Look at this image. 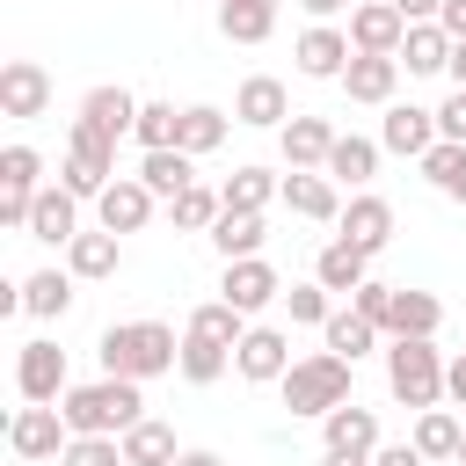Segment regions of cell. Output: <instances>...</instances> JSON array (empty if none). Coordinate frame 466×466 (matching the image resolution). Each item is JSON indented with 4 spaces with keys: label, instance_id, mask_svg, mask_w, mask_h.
Returning a JSON list of instances; mask_svg holds the SVG:
<instances>
[{
    "label": "cell",
    "instance_id": "obj_1",
    "mask_svg": "<svg viewBox=\"0 0 466 466\" xmlns=\"http://www.w3.org/2000/svg\"><path fill=\"white\" fill-rule=\"evenodd\" d=\"M58 408H66L73 437H124L131 422H146V393H138V379H109V371H102L95 386H66Z\"/></svg>",
    "mask_w": 466,
    "mask_h": 466
},
{
    "label": "cell",
    "instance_id": "obj_2",
    "mask_svg": "<svg viewBox=\"0 0 466 466\" xmlns=\"http://www.w3.org/2000/svg\"><path fill=\"white\" fill-rule=\"evenodd\" d=\"M182 364V342H175V328L167 320H116L109 335H102V371L109 379H160V371H175Z\"/></svg>",
    "mask_w": 466,
    "mask_h": 466
},
{
    "label": "cell",
    "instance_id": "obj_3",
    "mask_svg": "<svg viewBox=\"0 0 466 466\" xmlns=\"http://www.w3.org/2000/svg\"><path fill=\"white\" fill-rule=\"evenodd\" d=\"M386 386H393V400H408L415 415L437 408V400H444V357H437V342H430V335H393V350H386Z\"/></svg>",
    "mask_w": 466,
    "mask_h": 466
},
{
    "label": "cell",
    "instance_id": "obj_4",
    "mask_svg": "<svg viewBox=\"0 0 466 466\" xmlns=\"http://www.w3.org/2000/svg\"><path fill=\"white\" fill-rule=\"evenodd\" d=\"M277 393H284V408H291V415H328V408H342V400H350V357H335V350L299 357V364L277 379Z\"/></svg>",
    "mask_w": 466,
    "mask_h": 466
},
{
    "label": "cell",
    "instance_id": "obj_5",
    "mask_svg": "<svg viewBox=\"0 0 466 466\" xmlns=\"http://www.w3.org/2000/svg\"><path fill=\"white\" fill-rule=\"evenodd\" d=\"M66 189L73 197H102L109 182H116V138H102V131H87L80 116H73V131H66Z\"/></svg>",
    "mask_w": 466,
    "mask_h": 466
},
{
    "label": "cell",
    "instance_id": "obj_6",
    "mask_svg": "<svg viewBox=\"0 0 466 466\" xmlns=\"http://www.w3.org/2000/svg\"><path fill=\"white\" fill-rule=\"evenodd\" d=\"M66 444H73V422H66L58 400H29V408H15V422H7V451H15V459H58Z\"/></svg>",
    "mask_w": 466,
    "mask_h": 466
},
{
    "label": "cell",
    "instance_id": "obj_7",
    "mask_svg": "<svg viewBox=\"0 0 466 466\" xmlns=\"http://www.w3.org/2000/svg\"><path fill=\"white\" fill-rule=\"evenodd\" d=\"M36 175H44V153H36V146H7V153H0V226H22V233H29V204H36V189H44Z\"/></svg>",
    "mask_w": 466,
    "mask_h": 466
},
{
    "label": "cell",
    "instance_id": "obj_8",
    "mask_svg": "<svg viewBox=\"0 0 466 466\" xmlns=\"http://www.w3.org/2000/svg\"><path fill=\"white\" fill-rule=\"evenodd\" d=\"M44 109H51V73H44L36 58H7V66H0V116L29 124V116H44Z\"/></svg>",
    "mask_w": 466,
    "mask_h": 466
},
{
    "label": "cell",
    "instance_id": "obj_9",
    "mask_svg": "<svg viewBox=\"0 0 466 466\" xmlns=\"http://www.w3.org/2000/svg\"><path fill=\"white\" fill-rule=\"evenodd\" d=\"M400 36H408V15H400L393 0H357V7H350V44H357V51L400 58Z\"/></svg>",
    "mask_w": 466,
    "mask_h": 466
},
{
    "label": "cell",
    "instance_id": "obj_10",
    "mask_svg": "<svg viewBox=\"0 0 466 466\" xmlns=\"http://www.w3.org/2000/svg\"><path fill=\"white\" fill-rule=\"evenodd\" d=\"M233 371H240L248 386H277V379L291 371V342H284L277 328H248L240 350H233Z\"/></svg>",
    "mask_w": 466,
    "mask_h": 466
},
{
    "label": "cell",
    "instance_id": "obj_11",
    "mask_svg": "<svg viewBox=\"0 0 466 466\" xmlns=\"http://www.w3.org/2000/svg\"><path fill=\"white\" fill-rule=\"evenodd\" d=\"M379 146L400 153V160H422L437 146V109H415V102H393L386 124H379Z\"/></svg>",
    "mask_w": 466,
    "mask_h": 466
},
{
    "label": "cell",
    "instance_id": "obj_12",
    "mask_svg": "<svg viewBox=\"0 0 466 466\" xmlns=\"http://www.w3.org/2000/svg\"><path fill=\"white\" fill-rule=\"evenodd\" d=\"M15 386H22V400H58L66 393V350L58 342H22Z\"/></svg>",
    "mask_w": 466,
    "mask_h": 466
},
{
    "label": "cell",
    "instance_id": "obj_13",
    "mask_svg": "<svg viewBox=\"0 0 466 466\" xmlns=\"http://www.w3.org/2000/svg\"><path fill=\"white\" fill-rule=\"evenodd\" d=\"M357 58V44H350V29H328V22H313L306 36H299V73L306 80H342V66Z\"/></svg>",
    "mask_w": 466,
    "mask_h": 466
},
{
    "label": "cell",
    "instance_id": "obj_14",
    "mask_svg": "<svg viewBox=\"0 0 466 466\" xmlns=\"http://www.w3.org/2000/svg\"><path fill=\"white\" fill-rule=\"evenodd\" d=\"M95 218H102L109 233H138V226L153 218V189H146L138 175H116V182L95 197Z\"/></svg>",
    "mask_w": 466,
    "mask_h": 466
},
{
    "label": "cell",
    "instance_id": "obj_15",
    "mask_svg": "<svg viewBox=\"0 0 466 466\" xmlns=\"http://www.w3.org/2000/svg\"><path fill=\"white\" fill-rule=\"evenodd\" d=\"M73 233H80V197L58 182V189H36V204H29V240H51V248H73Z\"/></svg>",
    "mask_w": 466,
    "mask_h": 466
},
{
    "label": "cell",
    "instance_id": "obj_16",
    "mask_svg": "<svg viewBox=\"0 0 466 466\" xmlns=\"http://www.w3.org/2000/svg\"><path fill=\"white\" fill-rule=\"evenodd\" d=\"M218 299H233L240 313H262L269 299H284V284H277V269H269L262 255H240V262H226V284H218Z\"/></svg>",
    "mask_w": 466,
    "mask_h": 466
},
{
    "label": "cell",
    "instance_id": "obj_17",
    "mask_svg": "<svg viewBox=\"0 0 466 466\" xmlns=\"http://www.w3.org/2000/svg\"><path fill=\"white\" fill-rule=\"evenodd\" d=\"M233 116H240V124H255V131H284V116H291V102H284V80H269V73H248V80H240V95H233Z\"/></svg>",
    "mask_w": 466,
    "mask_h": 466
},
{
    "label": "cell",
    "instance_id": "obj_18",
    "mask_svg": "<svg viewBox=\"0 0 466 466\" xmlns=\"http://www.w3.org/2000/svg\"><path fill=\"white\" fill-rule=\"evenodd\" d=\"M284 204H291L299 218H313V226L342 218V204H335V175H328V167H291V175H284Z\"/></svg>",
    "mask_w": 466,
    "mask_h": 466
},
{
    "label": "cell",
    "instance_id": "obj_19",
    "mask_svg": "<svg viewBox=\"0 0 466 466\" xmlns=\"http://www.w3.org/2000/svg\"><path fill=\"white\" fill-rule=\"evenodd\" d=\"M342 87H350V102H393V87H400V58L357 51V58L342 66Z\"/></svg>",
    "mask_w": 466,
    "mask_h": 466
},
{
    "label": "cell",
    "instance_id": "obj_20",
    "mask_svg": "<svg viewBox=\"0 0 466 466\" xmlns=\"http://www.w3.org/2000/svg\"><path fill=\"white\" fill-rule=\"evenodd\" d=\"M80 124H87V131H102V138H124V131L138 124L131 87H87V95H80Z\"/></svg>",
    "mask_w": 466,
    "mask_h": 466
},
{
    "label": "cell",
    "instance_id": "obj_21",
    "mask_svg": "<svg viewBox=\"0 0 466 466\" xmlns=\"http://www.w3.org/2000/svg\"><path fill=\"white\" fill-rule=\"evenodd\" d=\"M277 138H284V160H291V167H328V153H335L342 131H335L328 116H291Z\"/></svg>",
    "mask_w": 466,
    "mask_h": 466
},
{
    "label": "cell",
    "instance_id": "obj_22",
    "mask_svg": "<svg viewBox=\"0 0 466 466\" xmlns=\"http://www.w3.org/2000/svg\"><path fill=\"white\" fill-rule=\"evenodd\" d=\"M138 182H146L153 197H182V189L197 182V153H182V146H153V153L138 160Z\"/></svg>",
    "mask_w": 466,
    "mask_h": 466
},
{
    "label": "cell",
    "instance_id": "obj_23",
    "mask_svg": "<svg viewBox=\"0 0 466 466\" xmlns=\"http://www.w3.org/2000/svg\"><path fill=\"white\" fill-rule=\"evenodd\" d=\"M342 240H357V248H371V255H379V248L393 240V204H386V197H371V189H364V197H350V211H342Z\"/></svg>",
    "mask_w": 466,
    "mask_h": 466
},
{
    "label": "cell",
    "instance_id": "obj_24",
    "mask_svg": "<svg viewBox=\"0 0 466 466\" xmlns=\"http://www.w3.org/2000/svg\"><path fill=\"white\" fill-rule=\"evenodd\" d=\"M313 277H320L328 291H357V284L371 277V248H357V240H342V233H335V240L320 248V262H313Z\"/></svg>",
    "mask_w": 466,
    "mask_h": 466
},
{
    "label": "cell",
    "instance_id": "obj_25",
    "mask_svg": "<svg viewBox=\"0 0 466 466\" xmlns=\"http://www.w3.org/2000/svg\"><path fill=\"white\" fill-rule=\"evenodd\" d=\"M437 320H444V306H437L430 291H408V284H393V306H386L379 335H437Z\"/></svg>",
    "mask_w": 466,
    "mask_h": 466
},
{
    "label": "cell",
    "instance_id": "obj_26",
    "mask_svg": "<svg viewBox=\"0 0 466 466\" xmlns=\"http://www.w3.org/2000/svg\"><path fill=\"white\" fill-rule=\"evenodd\" d=\"M320 430H328V451H379V415H371V408H357V400L328 408V415H320Z\"/></svg>",
    "mask_w": 466,
    "mask_h": 466
},
{
    "label": "cell",
    "instance_id": "obj_27",
    "mask_svg": "<svg viewBox=\"0 0 466 466\" xmlns=\"http://www.w3.org/2000/svg\"><path fill=\"white\" fill-rule=\"evenodd\" d=\"M277 29V7L269 0H218V36L226 44H262Z\"/></svg>",
    "mask_w": 466,
    "mask_h": 466
},
{
    "label": "cell",
    "instance_id": "obj_28",
    "mask_svg": "<svg viewBox=\"0 0 466 466\" xmlns=\"http://www.w3.org/2000/svg\"><path fill=\"white\" fill-rule=\"evenodd\" d=\"M400 66H408V73H444V66H451V36H444V22H408V36H400Z\"/></svg>",
    "mask_w": 466,
    "mask_h": 466
},
{
    "label": "cell",
    "instance_id": "obj_29",
    "mask_svg": "<svg viewBox=\"0 0 466 466\" xmlns=\"http://www.w3.org/2000/svg\"><path fill=\"white\" fill-rule=\"evenodd\" d=\"M116 262H124V248H116L109 226L102 233H73V248H66V269L73 277H116Z\"/></svg>",
    "mask_w": 466,
    "mask_h": 466
},
{
    "label": "cell",
    "instance_id": "obj_30",
    "mask_svg": "<svg viewBox=\"0 0 466 466\" xmlns=\"http://www.w3.org/2000/svg\"><path fill=\"white\" fill-rule=\"evenodd\" d=\"M175 459H182V451H175V430H167V422L146 415V422L124 430V466H175Z\"/></svg>",
    "mask_w": 466,
    "mask_h": 466
},
{
    "label": "cell",
    "instance_id": "obj_31",
    "mask_svg": "<svg viewBox=\"0 0 466 466\" xmlns=\"http://www.w3.org/2000/svg\"><path fill=\"white\" fill-rule=\"evenodd\" d=\"M211 248H218L226 262H240V255H262V211H218V226H211Z\"/></svg>",
    "mask_w": 466,
    "mask_h": 466
},
{
    "label": "cell",
    "instance_id": "obj_32",
    "mask_svg": "<svg viewBox=\"0 0 466 466\" xmlns=\"http://www.w3.org/2000/svg\"><path fill=\"white\" fill-rule=\"evenodd\" d=\"M66 306H73V277H66V269H36V277H22V313L58 320Z\"/></svg>",
    "mask_w": 466,
    "mask_h": 466
},
{
    "label": "cell",
    "instance_id": "obj_33",
    "mask_svg": "<svg viewBox=\"0 0 466 466\" xmlns=\"http://www.w3.org/2000/svg\"><path fill=\"white\" fill-rule=\"evenodd\" d=\"M226 364H233V350H226V342H211V335H189V328H182V364H175V371H182L189 386L226 379Z\"/></svg>",
    "mask_w": 466,
    "mask_h": 466
},
{
    "label": "cell",
    "instance_id": "obj_34",
    "mask_svg": "<svg viewBox=\"0 0 466 466\" xmlns=\"http://www.w3.org/2000/svg\"><path fill=\"white\" fill-rule=\"evenodd\" d=\"M218 197H226V211H262L269 197H284V182H277L269 167H233Z\"/></svg>",
    "mask_w": 466,
    "mask_h": 466
},
{
    "label": "cell",
    "instance_id": "obj_35",
    "mask_svg": "<svg viewBox=\"0 0 466 466\" xmlns=\"http://www.w3.org/2000/svg\"><path fill=\"white\" fill-rule=\"evenodd\" d=\"M371 167H379V146H371V138H357V131H342V138H335V153H328V175L357 189V182H371Z\"/></svg>",
    "mask_w": 466,
    "mask_h": 466
},
{
    "label": "cell",
    "instance_id": "obj_36",
    "mask_svg": "<svg viewBox=\"0 0 466 466\" xmlns=\"http://www.w3.org/2000/svg\"><path fill=\"white\" fill-rule=\"evenodd\" d=\"M167 211H175V226H182V233H211V226H218V211H226V197H218V189H204V182H189L182 197H167Z\"/></svg>",
    "mask_w": 466,
    "mask_h": 466
},
{
    "label": "cell",
    "instance_id": "obj_37",
    "mask_svg": "<svg viewBox=\"0 0 466 466\" xmlns=\"http://www.w3.org/2000/svg\"><path fill=\"white\" fill-rule=\"evenodd\" d=\"M320 335H328V350H335V357H350V364H357V357H364V350L379 342V328H371V320H364L357 306L328 313V328H320Z\"/></svg>",
    "mask_w": 466,
    "mask_h": 466
},
{
    "label": "cell",
    "instance_id": "obj_38",
    "mask_svg": "<svg viewBox=\"0 0 466 466\" xmlns=\"http://www.w3.org/2000/svg\"><path fill=\"white\" fill-rule=\"evenodd\" d=\"M422 175L451 197V204H466V146H451V138H437L430 153H422Z\"/></svg>",
    "mask_w": 466,
    "mask_h": 466
},
{
    "label": "cell",
    "instance_id": "obj_39",
    "mask_svg": "<svg viewBox=\"0 0 466 466\" xmlns=\"http://www.w3.org/2000/svg\"><path fill=\"white\" fill-rule=\"evenodd\" d=\"M459 437H466V430H459L444 408H422V415H415V451H422V459H459Z\"/></svg>",
    "mask_w": 466,
    "mask_h": 466
},
{
    "label": "cell",
    "instance_id": "obj_40",
    "mask_svg": "<svg viewBox=\"0 0 466 466\" xmlns=\"http://www.w3.org/2000/svg\"><path fill=\"white\" fill-rule=\"evenodd\" d=\"M218 138H226V109H211V102L182 109V131H175V146H182V153H211Z\"/></svg>",
    "mask_w": 466,
    "mask_h": 466
},
{
    "label": "cell",
    "instance_id": "obj_41",
    "mask_svg": "<svg viewBox=\"0 0 466 466\" xmlns=\"http://www.w3.org/2000/svg\"><path fill=\"white\" fill-rule=\"evenodd\" d=\"M175 131H182V109L175 102H138V124H131V138L153 153V146H175Z\"/></svg>",
    "mask_w": 466,
    "mask_h": 466
},
{
    "label": "cell",
    "instance_id": "obj_42",
    "mask_svg": "<svg viewBox=\"0 0 466 466\" xmlns=\"http://www.w3.org/2000/svg\"><path fill=\"white\" fill-rule=\"evenodd\" d=\"M284 306H291V320H299V328H328V313H335L320 277H313V284H291V291H284Z\"/></svg>",
    "mask_w": 466,
    "mask_h": 466
},
{
    "label": "cell",
    "instance_id": "obj_43",
    "mask_svg": "<svg viewBox=\"0 0 466 466\" xmlns=\"http://www.w3.org/2000/svg\"><path fill=\"white\" fill-rule=\"evenodd\" d=\"M58 466H124V437H73Z\"/></svg>",
    "mask_w": 466,
    "mask_h": 466
},
{
    "label": "cell",
    "instance_id": "obj_44",
    "mask_svg": "<svg viewBox=\"0 0 466 466\" xmlns=\"http://www.w3.org/2000/svg\"><path fill=\"white\" fill-rule=\"evenodd\" d=\"M437 138H451V146H466V87L437 109Z\"/></svg>",
    "mask_w": 466,
    "mask_h": 466
},
{
    "label": "cell",
    "instance_id": "obj_45",
    "mask_svg": "<svg viewBox=\"0 0 466 466\" xmlns=\"http://www.w3.org/2000/svg\"><path fill=\"white\" fill-rule=\"evenodd\" d=\"M371 466H430L415 444H386V451H371Z\"/></svg>",
    "mask_w": 466,
    "mask_h": 466
},
{
    "label": "cell",
    "instance_id": "obj_46",
    "mask_svg": "<svg viewBox=\"0 0 466 466\" xmlns=\"http://www.w3.org/2000/svg\"><path fill=\"white\" fill-rule=\"evenodd\" d=\"M444 393H451V400H459V408H466V350H459V357H451V364H444Z\"/></svg>",
    "mask_w": 466,
    "mask_h": 466
},
{
    "label": "cell",
    "instance_id": "obj_47",
    "mask_svg": "<svg viewBox=\"0 0 466 466\" xmlns=\"http://www.w3.org/2000/svg\"><path fill=\"white\" fill-rule=\"evenodd\" d=\"M437 22H444V36L459 44V36H466V0H444V15H437Z\"/></svg>",
    "mask_w": 466,
    "mask_h": 466
},
{
    "label": "cell",
    "instance_id": "obj_48",
    "mask_svg": "<svg viewBox=\"0 0 466 466\" xmlns=\"http://www.w3.org/2000/svg\"><path fill=\"white\" fill-rule=\"evenodd\" d=\"M393 7H400L408 22H437V15H444V0H393Z\"/></svg>",
    "mask_w": 466,
    "mask_h": 466
},
{
    "label": "cell",
    "instance_id": "obj_49",
    "mask_svg": "<svg viewBox=\"0 0 466 466\" xmlns=\"http://www.w3.org/2000/svg\"><path fill=\"white\" fill-rule=\"evenodd\" d=\"M320 466H371V451H320Z\"/></svg>",
    "mask_w": 466,
    "mask_h": 466
},
{
    "label": "cell",
    "instance_id": "obj_50",
    "mask_svg": "<svg viewBox=\"0 0 466 466\" xmlns=\"http://www.w3.org/2000/svg\"><path fill=\"white\" fill-rule=\"evenodd\" d=\"M444 73H451V80H459V87H466V36H459V44H451V66H444Z\"/></svg>",
    "mask_w": 466,
    "mask_h": 466
},
{
    "label": "cell",
    "instance_id": "obj_51",
    "mask_svg": "<svg viewBox=\"0 0 466 466\" xmlns=\"http://www.w3.org/2000/svg\"><path fill=\"white\" fill-rule=\"evenodd\" d=\"M299 7H306V15H320V22H328V15H342V7H350V0H299Z\"/></svg>",
    "mask_w": 466,
    "mask_h": 466
},
{
    "label": "cell",
    "instance_id": "obj_52",
    "mask_svg": "<svg viewBox=\"0 0 466 466\" xmlns=\"http://www.w3.org/2000/svg\"><path fill=\"white\" fill-rule=\"evenodd\" d=\"M175 466H226V459H218V451H182Z\"/></svg>",
    "mask_w": 466,
    "mask_h": 466
},
{
    "label": "cell",
    "instance_id": "obj_53",
    "mask_svg": "<svg viewBox=\"0 0 466 466\" xmlns=\"http://www.w3.org/2000/svg\"><path fill=\"white\" fill-rule=\"evenodd\" d=\"M459 466H466V437H459Z\"/></svg>",
    "mask_w": 466,
    "mask_h": 466
},
{
    "label": "cell",
    "instance_id": "obj_54",
    "mask_svg": "<svg viewBox=\"0 0 466 466\" xmlns=\"http://www.w3.org/2000/svg\"><path fill=\"white\" fill-rule=\"evenodd\" d=\"M269 7H277V0H269Z\"/></svg>",
    "mask_w": 466,
    "mask_h": 466
}]
</instances>
